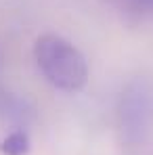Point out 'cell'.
<instances>
[{
  "label": "cell",
  "mask_w": 153,
  "mask_h": 155,
  "mask_svg": "<svg viewBox=\"0 0 153 155\" xmlns=\"http://www.w3.org/2000/svg\"><path fill=\"white\" fill-rule=\"evenodd\" d=\"M34 59L44 80L65 92H78L88 82V63L78 46L57 34H42L34 42Z\"/></svg>",
  "instance_id": "cell-1"
},
{
  "label": "cell",
  "mask_w": 153,
  "mask_h": 155,
  "mask_svg": "<svg viewBox=\"0 0 153 155\" xmlns=\"http://www.w3.org/2000/svg\"><path fill=\"white\" fill-rule=\"evenodd\" d=\"M29 149H32L29 136L23 130H15L0 140V153L2 155H27Z\"/></svg>",
  "instance_id": "cell-2"
}]
</instances>
